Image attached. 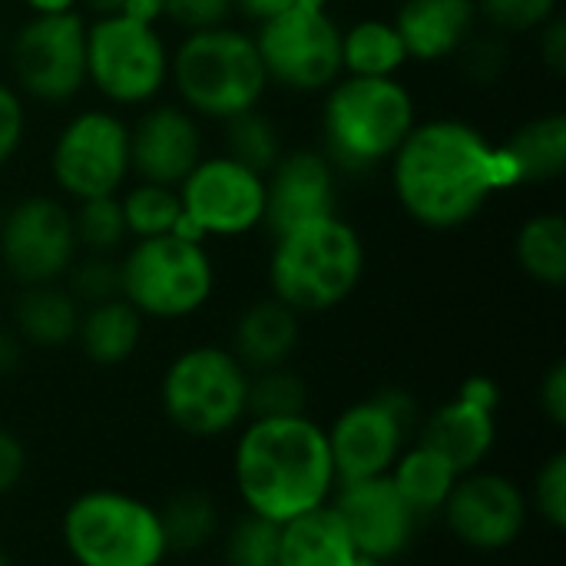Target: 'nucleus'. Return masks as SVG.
Segmentation results:
<instances>
[{"instance_id": "nucleus-1", "label": "nucleus", "mask_w": 566, "mask_h": 566, "mask_svg": "<svg viewBox=\"0 0 566 566\" xmlns=\"http://www.w3.org/2000/svg\"><path fill=\"white\" fill-rule=\"evenodd\" d=\"M391 189L408 219L434 232H451L468 226L507 186L501 156L478 126L428 119L415 123L391 156Z\"/></svg>"}, {"instance_id": "nucleus-2", "label": "nucleus", "mask_w": 566, "mask_h": 566, "mask_svg": "<svg viewBox=\"0 0 566 566\" xmlns=\"http://www.w3.org/2000/svg\"><path fill=\"white\" fill-rule=\"evenodd\" d=\"M232 481L245 511L279 527L328 504L338 474L325 428L308 415L249 418L232 451Z\"/></svg>"}, {"instance_id": "nucleus-3", "label": "nucleus", "mask_w": 566, "mask_h": 566, "mask_svg": "<svg viewBox=\"0 0 566 566\" xmlns=\"http://www.w3.org/2000/svg\"><path fill=\"white\" fill-rule=\"evenodd\" d=\"M272 298L298 315L332 312L355 295L365 275V242L338 212L298 222L272 235Z\"/></svg>"}, {"instance_id": "nucleus-4", "label": "nucleus", "mask_w": 566, "mask_h": 566, "mask_svg": "<svg viewBox=\"0 0 566 566\" xmlns=\"http://www.w3.org/2000/svg\"><path fill=\"white\" fill-rule=\"evenodd\" d=\"M415 123V96L401 80L345 76L325 90L322 153L335 169L365 176L381 163H391Z\"/></svg>"}, {"instance_id": "nucleus-5", "label": "nucleus", "mask_w": 566, "mask_h": 566, "mask_svg": "<svg viewBox=\"0 0 566 566\" xmlns=\"http://www.w3.org/2000/svg\"><path fill=\"white\" fill-rule=\"evenodd\" d=\"M169 80L192 116L222 123L255 109L269 90L255 40L226 23L186 33L169 53Z\"/></svg>"}, {"instance_id": "nucleus-6", "label": "nucleus", "mask_w": 566, "mask_h": 566, "mask_svg": "<svg viewBox=\"0 0 566 566\" xmlns=\"http://www.w3.org/2000/svg\"><path fill=\"white\" fill-rule=\"evenodd\" d=\"M60 541L76 566H163L169 557L159 511L116 488L76 494L63 511Z\"/></svg>"}, {"instance_id": "nucleus-7", "label": "nucleus", "mask_w": 566, "mask_h": 566, "mask_svg": "<svg viewBox=\"0 0 566 566\" xmlns=\"http://www.w3.org/2000/svg\"><path fill=\"white\" fill-rule=\"evenodd\" d=\"M159 405L176 431L196 441L222 438L245 421L249 371L222 345H192L166 365Z\"/></svg>"}, {"instance_id": "nucleus-8", "label": "nucleus", "mask_w": 566, "mask_h": 566, "mask_svg": "<svg viewBox=\"0 0 566 566\" xmlns=\"http://www.w3.org/2000/svg\"><path fill=\"white\" fill-rule=\"evenodd\" d=\"M212 289L216 269L206 245L176 232L136 239L119 259V295L143 318H189L212 298Z\"/></svg>"}, {"instance_id": "nucleus-9", "label": "nucleus", "mask_w": 566, "mask_h": 566, "mask_svg": "<svg viewBox=\"0 0 566 566\" xmlns=\"http://www.w3.org/2000/svg\"><path fill=\"white\" fill-rule=\"evenodd\" d=\"M169 80V46L156 23L129 13L96 17L86 27V83L116 106L153 103Z\"/></svg>"}, {"instance_id": "nucleus-10", "label": "nucleus", "mask_w": 566, "mask_h": 566, "mask_svg": "<svg viewBox=\"0 0 566 566\" xmlns=\"http://www.w3.org/2000/svg\"><path fill=\"white\" fill-rule=\"evenodd\" d=\"M252 40L269 83L282 90L318 93L342 80V27L325 10V0H298L262 20Z\"/></svg>"}, {"instance_id": "nucleus-11", "label": "nucleus", "mask_w": 566, "mask_h": 566, "mask_svg": "<svg viewBox=\"0 0 566 566\" xmlns=\"http://www.w3.org/2000/svg\"><path fill=\"white\" fill-rule=\"evenodd\" d=\"M10 70L36 103L60 106L86 86V20L83 13H33L10 40Z\"/></svg>"}, {"instance_id": "nucleus-12", "label": "nucleus", "mask_w": 566, "mask_h": 566, "mask_svg": "<svg viewBox=\"0 0 566 566\" xmlns=\"http://www.w3.org/2000/svg\"><path fill=\"white\" fill-rule=\"evenodd\" d=\"M182 219L176 235L202 242L206 235L235 239L262 226L265 176L229 159L202 156L196 169L176 186Z\"/></svg>"}, {"instance_id": "nucleus-13", "label": "nucleus", "mask_w": 566, "mask_h": 566, "mask_svg": "<svg viewBox=\"0 0 566 566\" xmlns=\"http://www.w3.org/2000/svg\"><path fill=\"white\" fill-rule=\"evenodd\" d=\"M50 176L76 202L116 196L129 176V126L109 109L70 116L53 139Z\"/></svg>"}, {"instance_id": "nucleus-14", "label": "nucleus", "mask_w": 566, "mask_h": 566, "mask_svg": "<svg viewBox=\"0 0 566 566\" xmlns=\"http://www.w3.org/2000/svg\"><path fill=\"white\" fill-rule=\"evenodd\" d=\"M73 216L60 199L27 196L0 216V262L17 285H50L76 259Z\"/></svg>"}, {"instance_id": "nucleus-15", "label": "nucleus", "mask_w": 566, "mask_h": 566, "mask_svg": "<svg viewBox=\"0 0 566 566\" xmlns=\"http://www.w3.org/2000/svg\"><path fill=\"white\" fill-rule=\"evenodd\" d=\"M444 527L458 544L478 554H501L514 547L531 521L527 491L497 471H468L458 478L444 511Z\"/></svg>"}, {"instance_id": "nucleus-16", "label": "nucleus", "mask_w": 566, "mask_h": 566, "mask_svg": "<svg viewBox=\"0 0 566 566\" xmlns=\"http://www.w3.org/2000/svg\"><path fill=\"white\" fill-rule=\"evenodd\" d=\"M325 434L338 484L388 478L398 454L415 441V428L398 418L381 395L348 405Z\"/></svg>"}, {"instance_id": "nucleus-17", "label": "nucleus", "mask_w": 566, "mask_h": 566, "mask_svg": "<svg viewBox=\"0 0 566 566\" xmlns=\"http://www.w3.org/2000/svg\"><path fill=\"white\" fill-rule=\"evenodd\" d=\"M332 507L338 511L355 551L381 564H391L408 554L421 527L388 478L338 484L332 494Z\"/></svg>"}, {"instance_id": "nucleus-18", "label": "nucleus", "mask_w": 566, "mask_h": 566, "mask_svg": "<svg viewBox=\"0 0 566 566\" xmlns=\"http://www.w3.org/2000/svg\"><path fill=\"white\" fill-rule=\"evenodd\" d=\"M202 159V133L196 116L176 103H156L129 126V172L139 182L176 189Z\"/></svg>"}, {"instance_id": "nucleus-19", "label": "nucleus", "mask_w": 566, "mask_h": 566, "mask_svg": "<svg viewBox=\"0 0 566 566\" xmlns=\"http://www.w3.org/2000/svg\"><path fill=\"white\" fill-rule=\"evenodd\" d=\"M335 166L318 149L282 153L279 163L265 172V212L262 229L279 235L298 222L332 216L338 202Z\"/></svg>"}, {"instance_id": "nucleus-20", "label": "nucleus", "mask_w": 566, "mask_h": 566, "mask_svg": "<svg viewBox=\"0 0 566 566\" xmlns=\"http://www.w3.org/2000/svg\"><path fill=\"white\" fill-rule=\"evenodd\" d=\"M474 0H405L395 13V30L408 60L438 63L454 56L478 27Z\"/></svg>"}, {"instance_id": "nucleus-21", "label": "nucleus", "mask_w": 566, "mask_h": 566, "mask_svg": "<svg viewBox=\"0 0 566 566\" xmlns=\"http://www.w3.org/2000/svg\"><path fill=\"white\" fill-rule=\"evenodd\" d=\"M298 338H302L298 312H292L289 305L269 295L239 312L229 352L242 361L249 375H255L289 365V358L298 348Z\"/></svg>"}, {"instance_id": "nucleus-22", "label": "nucleus", "mask_w": 566, "mask_h": 566, "mask_svg": "<svg viewBox=\"0 0 566 566\" xmlns=\"http://www.w3.org/2000/svg\"><path fill=\"white\" fill-rule=\"evenodd\" d=\"M418 441L444 454L458 474L478 471L497 444V411H484L458 395L418 428Z\"/></svg>"}, {"instance_id": "nucleus-23", "label": "nucleus", "mask_w": 566, "mask_h": 566, "mask_svg": "<svg viewBox=\"0 0 566 566\" xmlns=\"http://www.w3.org/2000/svg\"><path fill=\"white\" fill-rule=\"evenodd\" d=\"M504 186H544L566 169V116L544 113L527 119L501 149Z\"/></svg>"}, {"instance_id": "nucleus-24", "label": "nucleus", "mask_w": 566, "mask_h": 566, "mask_svg": "<svg viewBox=\"0 0 566 566\" xmlns=\"http://www.w3.org/2000/svg\"><path fill=\"white\" fill-rule=\"evenodd\" d=\"M458 478H461L458 468L418 438L398 454V461L388 471L391 488L408 504V511L418 517V524L441 517Z\"/></svg>"}, {"instance_id": "nucleus-25", "label": "nucleus", "mask_w": 566, "mask_h": 566, "mask_svg": "<svg viewBox=\"0 0 566 566\" xmlns=\"http://www.w3.org/2000/svg\"><path fill=\"white\" fill-rule=\"evenodd\" d=\"M358 551L328 504L279 527V566H355Z\"/></svg>"}, {"instance_id": "nucleus-26", "label": "nucleus", "mask_w": 566, "mask_h": 566, "mask_svg": "<svg viewBox=\"0 0 566 566\" xmlns=\"http://www.w3.org/2000/svg\"><path fill=\"white\" fill-rule=\"evenodd\" d=\"M143 328H146V318L119 295L99 305H86L80 312L73 342L93 365L116 368V365H126L139 352Z\"/></svg>"}, {"instance_id": "nucleus-27", "label": "nucleus", "mask_w": 566, "mask_h": 566, "mask_svg": "<svg viewBox=\"0 0 566 566\" xmlns=\"http://www.w3.org/2000/svg\"><path fill=\"white\" fill-rule=\"evenodd\" d=\"M80 302L66 292V285H27L13 305V332L23 345L33 348H63L76 338Z\"/></svg>"}, {"instance_id": "nucleus-28", "label": "nucleus", "mask_w": 566, "mask_h": 566, "mask_svg": "<svg viewBox=\"0 0 566 566\" xmlns=\"http://www.w3.org/2000/svg\"><path fill=\"white\" fill-rule=\"evenodd\" d=\"M405 63H408V53L391 20L368 17L342 30V73L395 76Z\"/></svg>"}, {"instance_id": "nucleus-29", "label": "nucleus", "mask_w": 566, "mask_h": 566, "mask_svg": "<svg viewBox=\"0 0 566 566\" xmlns=\"http://www.w3.org/2000/svg\"><path fill=\"white\" fill-rule=\"evenodd\" d=\"M156 511H159V524H163L169 554H196L219 537L222 514H219L216 501L199 488L176 491Z\"/></svg>"}, {"instance_id": "nucleus-30", "label": "nucleus", "mask_w": 566, "mask_h": 566, "mask_svg": "<svg viewBox=\"0 0 566 566\" xmlns=\"http://www.w3.org/2000/svg\"><path fill=\"white\" fill-rule=\"evenodd\" d=\"M521 269L547 289H560L566 282V222L560 212L531 216L514 242Z\"/></svg>"}, {"instance_id": "nucleus-31", "label": "nucleus", "mask_w": 566, "mask_h": 566, "mask_svg": "<svg viewBox=\"0 0 566 566\" xmlns=\"http://www.w3.org/2000/svg\"><path fill=\"white\" fill-rule=\"evenodd\" d=\"M119 209H123L126 235H136V239L169 235L179 229V219H182L179 192L169 186H156V182L133 186L119 199Z\"/></svg>"}, {"instance_id": "nucleus-32", "label": "nucleus", "mask_w": 566, "mask_h": 566, "mask_svg": "<svg viewBox=\"0 0 566 566\" xmlns=\"http://www.w3.org/2000/svg\"><path fill=\"white\" fill-rule=\"evenodd\" d=\"M226 156L265 176L282 156V139H279L275 123L265 113H259V106L245 109L239 116H229L226 119Z\"/></svg>"}, {"instance_id": "nucleus-33", "label": "nucleus", "mask_w": 566, "mask_h": 566, "mask_svg": "<svg viewBox=\"0 0 566 566\" xmlns=\"http://www.w3.org/2000/svg\"><path fill=\"white\" fill-rule=\"evenodd\" d=\"M308 408V385L289 365L249 375V418H295Z\"/></svg>"}, {"instance_id": "nucleus-34", "label": "nucleus", "mask_w": 566, "mask_h": 566, "mask_svg": "<svg viewBox=\"0 0 566 566\" xmlns=\"http://www.w3.org/2000/svg\"><path fill=\"white\" fill-rule=\"evenodd\" d=\"M70 216H73L76 249H83V252L113 255L126 239V222H123V209H119L116 196L80 199Z\"/></svg>"}, {"instance_id": "nucleus-35", "label": "nucleus", "mask_w": 566, "mask_h": 566, "mask_svg": "<svg viewBox=\"0 0 566 566\" xmlns=\"http://www.w3.org/2000/svg\"><path fill=\"white\" fill-rule=\"evenodd\" d=\"M226 566H279V524L245 511L226 534Z\"/></svg>"}, {"instance_id": "nucleus-36", "label": "nucleus", "mask_w": 566, "mask_h": 566, "mask_svg": "<svg viewBox=\"0 0 566 566\" xmlns=\"http://www.w3.org/2000/svg\"><path fill=\"white\" fill-rule=\"evenodd\" d=\"M63 279L66 292L80 302V308L119 298V262L113 255L83 252V259H73Z\"/></svg>"}, {"instance_id": "nucleus-37", "label": "nucleus", "mask_w": 566, "mask_h": 566, "mask_svg": "<svg viewBox=\"0 0 566 566\" xmlns=\"http://www.w3.org/2000/svg\"><path fill=\"white\" fill-rule=\"evenodd\" d=\"M557 3L560 0H474L478 17L497 33H534L557 17Z\"/></svg>"}, {"instance_id": "nucleus-38", "label": "nucleus", "mask_w": 566, "mask_h": 566, "mask_svg": "<svg viewBox=\"0 0 566 566\" xmlns=\"http://www.w3.org/2000/svg\"><path fill=\"white\" fill-rule=\"evenodd\" d=\"M531 511H537V517L551 527V531H564L566 527V454L557 451L551 454L537 478L534 488L527 494Z\"/></svg>"}, {"instance_id": "nucleus-39", "label": "nucleus", "mask_w": 566, "mask_h": 566, "mask_svg": "<svg viewBox=\"0 0 566 566\" xmlns=\"http://www.w3.org/2000/svg\"><path fill=\"white\" fill-rule=\"evenodd\" d=\"M454 56H458V63H461V70H464V76L471 83H497L504 76L507 63H511L504 33H497V30L484 33V36L471 33Z\"/></svg>"}, {"instance_id": "nucleus-40", "label": "nucleus", "mask_w": 566, "mask_h": 566, "mask_svg": "<svg viewBox=\"0 0 566 566\" xmlns=\"http://www.w3.org/2000/svg\"><path fill=\"white\" fill-rule=\"evenodd\" d=\"M163 20L182 27L186 33L222 27L232 13V0H159Z\"/></svg>"}, {"instance_id": "nucleus-41", "label": "nucleus", "mask_w": 566, "mask_h": 566, "mask_svg": "<svg viewBox=\"0 0 566 566\" xmlns=\"http://www.w3.org/2000/svg\"><path fill=\"white\" fill-rule=\"evenodd\" d=\"M27 133V109L13 86L0 83V166L13 159Z\"/></svg>"}, {"instance_id": "nucleus-42", "label": "nucleus", "mask_w": 566, "mask_h": 566, "mask_svg": "<svg viewBox=\"0 0 566 566\" xmlns=\"http://www.w3.org/2000/svg\"><path fill=\"white\" fill-rule=\"evenodd\" d=\"M23 474H27V448L10 428H0V497L13 494Z\"/></svg>"}, {"instance_id": "nucleus-43", "label": "nucleus", "mask_w": 566, "mask_h": 566, "mask_svg": "<svg viewBox=\"0 0 566 566\" xmlns=\"http://www.w3.org/2000/svg\"><path fill=\"white\" fill-rule=\"evenodd\" d=\"M541 411L554 428H566V365L554 361L541 381Z\"/></svg>"}, {"instance_id": "nucleus-44", "label": "nucleus", "mask_w": 566, "mask_h": 566, "mask_svg": "<svg viewBox=\"0 0 566 566\" xmlns=\"http://www.w3.org/2000/svg\"><path fill=\"white\" fill-rule=\"evenodd\" d=\"M541 40H537V46H541V63L560 80L566 73V23L564 17H551L541 30Z\"/></svg>"}, {"instance_id": "nucleus-45", "label": "nucleus", "mask_w": 566, "mask_h": 566, "mask_svg": "<svg viewBox=\"0 0 566 566\" xmlns=\"http://www.w3.org/2000/svg\"><path fill=\"white\" fill-rule=\"evenodd\" d=\"M458 398L471 401V405H478L484 411H497L501 408V385L494 378H488V375H471V378L461 381Z\"/></svg>"}, {"instance_id": "nucleus-46", "label": "nucleus", "mask_w": 566, "mask_h": 566, "mask_svg": "<svg viewBox=\"0 0 566 566\" xmlns=\"http://www.w3.org/2000/svg\"><path fill=\"white\" fill-rule=\"evenodd\" d=\"M295 3L298 0H232V10H239L242 17L262 23V20H272L275 13H282V10H289Z\"/></svg>"}, {"instance_id": "nucleus-47", "label": "nucleus", "mask_w": 566, "mask_h": 566, "mask_svg": "<svg viewBox=\"0 0 566 566\" xmlns=\"http://www.w3.org/2000/svg\"><path fill=\"white\" fill-rule=\"evenodd\" d=\"M23 358V342L17 338L13 328H0V378L17 371Z\"/></svg>"}, {"instance_id": "nucleus-48", "label": "nucleus", "mask_w": 566, "mask_h": 566, "mask_svg": "<svg viewBox=\"0 0 566 566\" xmlns=\"http://www.w3.org/2000/svg\"><path fill=\"white\" fill-rule=\"evenodd\" d=\"M30 13H70L80 7V0H23Z\"/></svg>"}, {"instance_id": "nucleus-49", "label": "nucleus", "mask_w": 566, "mask_h": 566, "mask_svg": "<svg viewBox=\"0 0 566 566\" xmlns=\"http://www.w3.org/2000/svg\"><path fill=\"white\" fill-rule=\"evenodd\" d=\"M80 3H83V7L93 13V20H96V17H113V13H123L129 0H80Z\"/></svg>"}, {"instance_id": "nucleus-50", "label": "nucleus", "mask_w": 566, "mask_h": 566, "mask_svg": "<svg viewBox=\"0 0 566 566\" xmlns=\"http://www.w3.org/2000/svg\"><path fill=\"white\" fill-rule=\"evenodd\" d=\"M355 566H388V564H381V560H371V557H361V554H358Z\"/></svg>"}, {"instance_id": "nucleus-51", "label": "nucleus", "mask_w": 566, "mask_h": 566, "mask_svg": "<svg viewBox=\"0 0 566 566\" xmlns=\"http://www.w3.org/2000/svg\"><path fill=\"white\" fill-rule=\"evenodd\" d=\"M0 566H13V564H10V557H7L3 551H0Z\"/></svg>"}, {"instance_id": "nucleus-52", "label": "nucleus", "mask_w": 566, "mask_h": 566, "mask_svg": "<svg viewBox=\"0 0 566 566\" xmlns=\"http://www.w3.org/2000/svg\"><path fill=\"white\" fill-rule=\"evenodd\" d=\"M0 216H3V206H0Z\"/></svg>"}]
</instances>
